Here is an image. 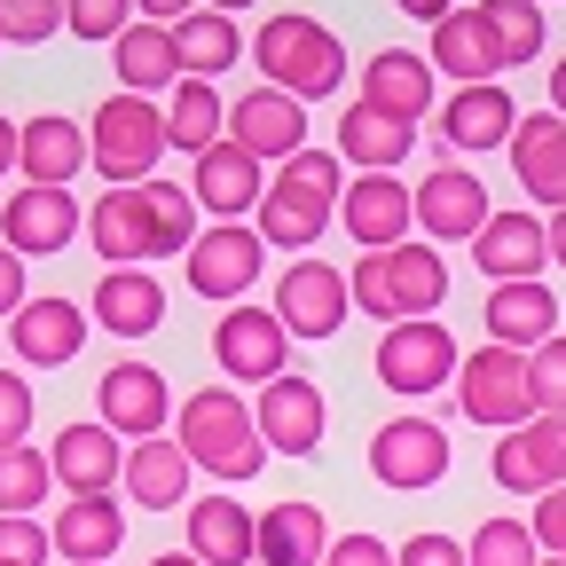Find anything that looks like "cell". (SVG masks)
<instances>
[{
	"label": "cell",
	"instance_id": "obj_43",
	"mask_svg": "<svg viewBox=\"0 0 566 566\" xmlns=\"http://www.w3.org/2000/svg\"><path fill=\"white\" fill-rule=\"evenodd\" d=\"M527 401L535 417H566V331L527 354Z\"/></svg>",
	"mask_w": 566,
	"mask_h": 566
},
{
	"label": "cell",
	"instance_id": "obj_3",
	"mask_svg": "<svg viewBox=\"0 0 566 566\" xmlns=\"http://www.w3.org/2000/svg\"><path fill=\"white\" fill-rule=\"evenodd\" d=\"M252 63H260V80L283 87L292 103H315V95H338V87H346V48H338V32L315 24V17H300V9H283V17L260 24Z\"/></svg>",
	"mask_w": 566,
	"mask_h": 566
},
{
	"label": "cell",
	"instance_id": "obj_21",
	"mask_svg": "<svg viewBox=\"0 0 566 566\" xmlns=\"http://www.w3.org/2000/svg\"><path fill=\"white\" fill-rule=\"evenodd\" d=\"M409 150H417V118H401V111H386V103H370V95L346 103V118H338V158H354L363 174H394Z\"/></svg>",
	"mask_w": 566,
	"mask_h": 566
},
{
	"label": "cell",
	"instance_id": "obj_54",
	"mask_svg": "<svg viewBox=\"0 0 566 566\" xmlns=\"http://www.w3.org/2000/svg\"><path fill=\"white\" fill-rule=\"evenodd\" d=\"M394 9H401V17H417V24H441L457 0H394Z\"/></svg>",
	"mask_w": 566,
	"mask_h": 566
},
{
	"label": "cell",
	"instance_id": "obj_19",
	"mask_svg": "<svg viewBox=\"0 0 566 566\" xmlns=\"http://www.w3.org/2000/svg\"><path fill=\"white\" fill-rule=\"evenodd\" d=\"M17 166H24L32 189H71L87 174V126L63 118V111H32L17 126Z\"/></svg>",
	"mask_w": 566,
	"mask_h": 566
},
{
	"label": "cell",
	"instance_id": "obj_44",
	"mask_svg": "<svg viewBox=\"0 0 566 566\" xmlns=\"http://www.w3.org/2000/svg\"><path fill=\"white\" fill-rule=\"evenodd\" d=\"M275 181H292V189H307V197L338 205V197H346V158H338V150H315V142H307L300 158H283V174H275Z\"/></svg>",
	"mask_w": 566,
	"mask_h": 566
},
{
	"label": "cell",
	"instance_id": "obj_16",
	"mask_svg": "<svg viewBox=\"0 0 566 566\" xmlns=\"http://www.w3.org/2000/svg\"><path fill=\"white\" fill-rule=\"evenodd\" d=\"M495 480L512 495H543V488H566V417H527L495 441Z\"/></svg>",
	"mask_w": 566,
	"mask_h": 566
},
{
	"label": "cell",
	"instance_id": "obj_30",
	"mask_svg": "<svg viewBox=\"0 0 566 566\" xmlns=\"http://www.w3.org/2000/svg\"><path fill=\"white\" fill-rule=\"evenodd\" d=\"M424 63H433L441 80H457V87H480V80H495V71H504V55H495L480 9H449V17L433 24V48H424Z\"/></svg>",
	"mask_w": 566,
	"mask_h": 566
},
{
	"label": "cell",
	"instance_id": "obj_57",
	"mask_svg": "<svg viewBox=\"0 0 566 566\" xmlns=\"http://www.w3.org/2000/svg\"><path fill=\"white\" fill-rule=\"evenodd\" d=\"M551 111H558V118H566V55H558V63H551Z\"/></svg>",
	"mask_w": 566,
	"mask_h": 566
},
{
	"label": "cell",
	"instance_id": "obj_37",
	"mask_svg": "<svg viewBox=\"0 0 566 566\" xmlns=\"http://www.w3.org/2000/svg\"><path fill=\"white\" fill-rule=\"evenodd\" d=\"M166 32H174V55H181V80H221V71L244 55L237 17H221V9H197V17H181Z\"/></svg>",
	"mask_w": 566,
	"mask_h": 566
},
{
	"label": "cell",
	"instance_id": "obj_11",
	"mask_svg": "<svg viewBox=\"0 0 566 566\" xmlns=\"http://www.w3.org/2000/svg\"><path fill=\"white\" fill-rule=\"evenodd\" d=\"M252 417H260L268 457H315V449H323V424H331L323 386H315V378H300V370L268 378V386H260V401H252Z\"/></svg>",
	"mask_w": 566,
	"mask_h": 566
},
{
	"label": "cell",
	"instance_id": "obj_56",
	"mask_svg": "<svg viewBox=\"0 0 566 566\" xmlns=\"http://www.w3.org/2000/svg\"><path fill=\"white\" fill-rule=\"evenodd\" d=\"M17 166V118H0V174Z\"/></svg>",
	"mask_w": 566,
	"mask_h": 566
},
{
	"label": "cell",
	"instance_id": "obj_34",
	"mask_svg": "<svg viewBox=\"0 0 566 566\" xmlns=\"http://www.w3.org/2000/svg\"><path fill=\"white\" fill-rule=\"evenodd\" d=\"M433 80H441V71L424 63V55H409V48H378V55L363 63V95L386 103V111H401V118H424V111H433Z\"/></svg>",
	"mask_w": 566,
	"mask_h": 566
},
{
	"label": "cell",
	"instance_id": "obj_20",
	"mask_svg": "<svg viewBox=\"0 0 566 566\" xmlns=\"http://www.w3.org/2000/svg\"><path fill=\"white\" fill-rule=\"evenodd\" d=\"M87 346V307L80 300H24L9 315V354L24 370H55Z\"/></svg>",
	"mask_w": 566,
	"mask_h": 566
},
{
	"label": "cell",
	"instance_id": "obj_50",
	"mask_svg": "<svg viewBox=\"0 0 566 566\" xmlns=\"http://www.w3.org/2000/svg\"><path fill=\"white\" fill-rule=\"evenodd\" d=\"M394 566H464V543L457 535H409L394 551Z\"/></svg>",
	"mask_w": 566,
	"mask_h": 566
},
{
	"label": "cell",
	"instance_id": "obj_27",
	"mask_svg": "<svg viewBox=\"0 0 566 566\" xmlns=\"http://www.w3.org/2000/svg\"><path fill=\"white\" fill-rule=\"evenodd\" d=\"M543 260H551V244H543L535 212H488V229L472 237V268L495 283H527V275H543Z\"/></svg>",
	"mask_w": 566,
	"mask_h": 566
},
{
	"label": "cell",
	"instance_id": "obj_7",
	"mask_svg": "<svg viewBox=\"0 0 566 566\" xmlns=\"http://www.w3.org/2000/svg\"><path fill=\"white\" fill-rule=\"evenodd\" d=\"M409 205H417V229H424V244H472L480 229H488V189H480V174L472 166H457V158H441V166H424L417 174V189H409Z\"/></svg>",
	"mask_w": 566,
	"mask_h": 566
},
{
	"label": "cell",
	"instance_id": "obj_24",
	"mask_svg": "<svg viewBox=\"0 0 566 566\" xmlns=\"http://www.w3.org/2000/svg\"><path fill=\"white\" fill-rule=\"evenodd\" d=\"M480 315H488V338H495V346H520V354H535L543 338H558V292H551L543 275L495 283Z\"/></svg>",
	"mask_w": 566,
	"mask_h": 566
},
{
	"label": "cell",
	"instance_id": "obj_49",
	"mask_svg": "<svg viewBox=\"0 0 566 566\" xmlns=\"http://www.w3.org/2000/svg\"><path fill=\"white\" fill-rule=\"evenodd\" d=\"M527 535H535L543 551H558V558H566V488H543V495H535V520H527Z\"/></svg>",
	"mask_w": 566,
	"mask_h": 566
},
{
	"label": "cell",
	"instance_id": "obj_32",
	"mask_svg": "<svg viewBox=\"0 0 566 566\" xmlns=\"http://www.w3.org/2000/svg\"><path fill=\"white\" fill-rule=\"evenodd\" d=\"M323 551H331V520L307 495H283L260 512V566H323Z\"/></svg>",
	"mask_w": 566,
	"mask_h": 566
},
{
	"label": "cell",
	"instance_id": "obj_28",
	"mask_svg": "<svg viewBox=\"0 0 566 566\" xmlns=\"http://www.w3.org/2000/svg\"><path fill=\"white\" fill-rule=\"evenodd\" d=\"M189 449L174 441V433H150V441H134L126 449V495H134V504L142 512H174V504H189Z\"/></svg>",
	"mask_w": 566,
	"mask_h": 566
},
{
	"label": "cell",
	"instance_id": "obj_4",
	"mask_svg": "<svg viewBox=\"0 0 566 566\" xmlns=\"http://www.w3.org/2000/svg\"><path fill=\"white\" fill-rule=\"evenodd\" d=\"M158 150H166V111L150 95H103L95 103V126H87V166L111 181V189H142L158 174Z\"/></svg>",
	"mask_w": 566,
	"mask_h": 566
},
{
	"label": "cell",
	"instance_id": "obj_10",
	"mask_svg": "<svg viewBox=\"0 0 566 566\" xmlns=\"http://www.w3.org/2000/svg\"><path fill=\"white\" fill-rule=\"evenodd\" d=\"M354 315V292H346V268H331V260H292L283 268V283H275V323L292 331V338H331L338 323Z\"/></svg>",
	"mask_w": 566,
	"mask_h": 566
},
{
	"label": "cell",
	"instance_id": "obj_33",
	"mask_svg": "<svg viewBox=\"0 0 566 566\" xmlns=\"http://www.w3.org/2000/svg\"><path fill=\"white\" fill-rule=\"evenodd\" d=\"M111 63H118V87L126 95H174L181 87V55H174L166 24H126L111 40Z\"/></svg>",
	"mask_w": 566,
	"mask_h": 566
},
{
	"label": "cell",
	"instance_id": "obj_60",
	"mask_svg": "<svg viewBox=\"0 0 566 566\" xmlns=\"http://www.w3.org/2000/svg\"><path fill=\"white\" fill-rule=\"evenodd\" d=\"M535 566H566V558H558V551H543V558H535Z\"/></svg>",
	"mask_w": 566,
	"mask_h": 566
},
{
	"label": "cell",
	"instance_id": "obj_55",
	"mask_svg": "<svg viewBox=\"0 0 566 566\" xmlns=\"http://www.w3.org/2000/svg\"><path fill=\"white\" fill-rule=\"evenodd\" d=\"M543 244H551V260L566 268V205H558V212H551V221H543Z\"/></svg>",
	"mask_w": 566,
	"mask_h": 566
},
{
	"label": "cell",
	"instance_id": "obj_42",
	"mask_svg": "<svg viewBox=\"0 0 566 566\" xmlns=\"http://www.w3.org/2000/svg\"><path fill=\"white\" fill-rule=\"evenodd\" d=\"M535 558H543V543L527 535V520H480L472 551H464V566H535Z\"/></svg>",
	"mask_w": 566,
	"mask_h": 566
},
{
	"label": "cell",
	"instance_id": "obj_15",
	"mask_svg": "<svg viewBox=\"0 0 566 566\" xmlns=\"http://www.w3.org/2000/svg\"><path fill=\"white\" fill-rule=\"evenodd\" d=\"M338 221H346V237L363 244V252H394V244H409V221H417L409 181H394V174H354L346 197H338Z\"/></svg>",
	"mask_w": 566,
	"mask_h": 566
},
{
	"label": "cell",
	"instance_id": "obj_35",
	"mask_svg": "<svg viewBox=\"0 0 566 566\" xmlns=\"http://www.w3.org/2000/svg\"><path fill=\"white\" fill-rule=\"evenodd\" d=\"M260 244H283V252H307L331 221H338V205H323V197H307V189H292V181H268V197H260Z\"/></svg>",
	"mask_w": 566,
	"mask_h": 566
},
{
	"label": "cell",
	"instance_id": "obj_6",
	"mask_svg": "<svg viewBox=\"0 0 566 566\" xmlns=\"http://www.w3.org/2000/svg\"><path fill=\"white\" fill-rule=\"evenodd\" d=\"M457 409L472 424H495V433L527 424L535 417V401H527V354L520 346H480L472 363H457Z\"/></svg>",
	"mask_w": 566,
	"mask_h": 566
},
{
	"label": "cell",
	"instance_id": "obj_52",
	"mask_svg": "<svg viewBox=\"0 0 566 566\" xmlns=\"http://www.w3.org/2000/svg\"><path fill=\"white\" fill-rule=\"evenodd\" d=\"M24 307V252L0 244V315H17Z\"/></svg>",
	"mask_w": 566,
	"mask_h": 566
},
{
	"label": "cell",
	"instance_id": "obj_14",
	"mask_svg": "<svg viewBox=\"0 0 566 566\" xmlns=\"http://www.w3.org/2000/svg\"><path fill=\"white\" fill-rule=\"evenodd\" d=\"M80 229H87V212H80V197H71V189H32V181H24L9 205H0V237H9V252H24V260L63 252Z\"/></svg>",
	"mask_w": 566,
	"mask_h": 566
},
{
	"label": "cell",
	"instance_id": "obj_13",
	"mask_svg": "<svg viewBox=\"0 0 566 566\" xmlns=\"http://www.w3.org/2000/svg\"><path fill=\"white\" fill-rule=\"evenodd\" d=\"M370 472L386 480V488H433L441 472H449V433L433 417H386L378 433H370Z\"/></svg>",
	"mask_w": 566,
	"mask_h": 566
},
{
	"label": "cell",
	"instance_id": "obj_25",
	"mask_svg": "<svg viewBox=\"0 0 566 566\" xmlns=\"http://www.w3.org/2000/svg\"><path fill=\"white\" fill-rule=\"evenodd\" d=\"M48 464H55V488H71V495H111V480L126 472V449H118L111 424L95 417V424H63Z\"/></svg>",
	"mask_w": 566,
	"mask_h": 566
},
{
	"label": "cell",
	"instance_id": "obj_31",
	"mask_svg": "<svg viewBox=\"0 0 566 566\" xmlns=\"http://www.w3.org/2000/svg\"><path fill=\"white\" fill-rule=\"evenodd\" d=\"M48 535L71 566H111V551L126 543V512H118V495H71Z\"/></svg>",
	"mask_w": 566,
	"mask_h": 566
},
{
	"label": "cell",
	"instance_id": "obj_53",
	"mask_svg": "<svg viewBox=\"0 0 566 566\" xmlns=\"http://www.w3.org/2000/svg\"><path fill=\"white\" fill-rule=\"evenodd\" d=\"M142 9V24H181V17H197L205 0H134Z\"/></svg>",
	"mask_w": 566,
	"mask_h": 566
},
{
	"label": "cell",
	"instance_id": "obj_23",
	"mask_svg": "<svg viewBox=\"0 0 566 566\" xmlns=\"http://www.w3.org/2000/svg\"><path fill=\"white\" fill-rule=\"evenodd\" d=\"M512 174H520V189L535 197V205H566V118L558 111H535V118H520L512 126Z\"/></svg>",
	"mask_w": 566,
	"mask_h": 566
},
{
	"label": "cell",
	"instance_id": "obj_48",
	"mask_svg": "<svg viewBox=\"0 0 566 566\" xmlns=\"http://www.w3.org/2000/svg\"><path fill=\"white\" fill-rule=\"evenodd\" d=\"M32 441V378L24 370H0V449Z\"/></svg>",
	"mask_w": 566,
	"mask_h": 566
},
{
	"label": "cell",
	"instance_id": "obj_61",
	"mask_svg": "<svg viewBox=\"0 0 566 566\" xmlns=\"http://www.w3.org/2000/svg\"><path fill=\"white\" fill-rule=\"evenodd\" d=\"M0 48H9V32H0Z\"/></svg>",
	"mask_w": 566,
	"mask_h": 566
},
{
	"label": "cell",
	"instance_id": "obj_29",
	"mask_svg": "<svg viewBox=\"0 0 566 566\" xmlns=\"http://www.w3.org/2000/svg\"><path fill=\"white\" fill-rule=\"evenodd\" d=\"M95 323H103L111 338H150V331L166 323V283H158L150 268H111V275L95 283Z\"/></svg>",
	"mask_w": 566,
	"mask_h": 566
},
{
	"label": "cell",
	"instance_id": "obj_22",
	"mask_svg": "<svg viewBox=\"0 0 566 566\" xmlns=\"http://www.w3.org/2000/svg\"><path fill=\"white\" fill-rule=\"evenodd\" d=\"M512 126H520V103L495 87V80H480V87H457L449 103H441V142L464 158H480V150H504L512 142Z\"/></svg>",
	"mask_w": 566,
	"mask_h": 566
},
{
	"label": "cell",
	"instance_id": "obj_51",
	"mask_svg": "<svg viewBox=\"0 0 566 566\" xmlns=\"http://www.w3.org/2000/svg\"><path fill=\"white\" fill-rule=\"evenodd\" d=\"M323 566H394V551H386L378 535H331Z\"/></svg>",
	"mask_w": 566,
	"mask_h": 566
},
{
	"label": "cell",
	"instance_id": "obj_46",
	"mask_svg": "<svg viewBox=\"0 0 566 566\" xmlns=\"http://www.w3.org/2000/svg\"><path fill=\"white\" fill-rule=\"evenodd\" d=\"M134 24V0H63V32L80 40H118Z\"/></svg>",
	"mask_w": 566,
	"mask_h": 566
},
{
	"label": "cell",
	"instance_id": "obj_2",
	"mask_svg": "<svg viewBox=\"0 0 566 566\" xmlns=\"http://www.w3.org/2000/svg\"><path fill=\"white\" fill-rule=\"evenodd\" d=\"M346 292L378 323H409V315H433L449 300V260H441V244H424V237L394 244V252H363L346 268Z\"/></svg>",
	"mask_w": 566,
	"mask_h": 566
},
{
	"label": "cell",
	"instance_id": "obj_9",
	"mask_svg": "<svg viewBox=\"0 0 566 566\" xmlns=\"http://www.w3.org/2000/svg\"><path fill=\"white\" fill-rule=\"evenodd\" d=\"M212 363H221L229 378H244V386H268V378H283L292 370V331L275 323V307H229L221 323H212Z\"/></svg>",
	"mask_w": 566,
	"mask_h": 566
},
{
	"label": "cell",
	"instance_id": "obj_8",
	"mask_svg": "<svg viewBox=\"0 0 566 566\" xmlns=\"http://www.w3.org/2000/svg\"><path fill=\"white\" fill-rule=\"evenodd\" d=\"M260 260H268V244H260V229H244V221H212V229H197V244L181 252V268H189V292L197 300H212V307H237L252 283H260Z\"/></svg>",
	"mask_w": 566,
	"mask_h": 566
},
{
	"label": "cell",
	"instance_id": "obj_5",
	"mask_svg": "<svg viewBox=\"0 0 566 566\" xmlns=\"http://www.w3.org/2000/svg\"><path fill=\"white\" fill-rule=\"evenodd\" d=\"M457 363H464V354H457V338L433 315L386 323V338H378V378H386V394H409V401L457 386Z\"/></svg>",
	"mask_w": 566,
	"mask_h": 566
},
{
	"label": "cell",
	"instance_id": "obj_36",
	"mask_svg": "<svg viewBox=\"0 0 566 566\" xmlns=\"http://www.w3.org/2000/svg\"><path fill=\"white\" fill-rule=\"evenodd\" d=\"M87 237H95V252H103L111 268H142V260H150V212H142V189H111V197H95Z\"/></svg>",
	"mask_w": 566,
	"mask_h": 566
},
{
	"label": "cell",
	"instance_id": "obj_47",
	"mask_svg": "<svg viewBox=\"0 0 566 566\" xmlns=\"http://www.w3.org/2000/svg\"><path fill=\"white\" fill-rule=\"evenodd\" d=\"M48 551H55V535L40 527V512L0 520V566H48Z\"/></svg>",
	"mask_w": 566,
	"mask_h": 566
},
{
	"label": "cell",
	"instance_id": "obj_26",
	"mask_svg": "<svg viewBox=\"0 0 566 566\" xmlns=\"http://www.w3.org/2000/svg\"><path fill=\"white\" fill-rule=\"evenodd\" d=\"M189 558L252 566L260 558V512H244L237 495H197V504H189Z\"/></svg>",
	"mask_w": 566,
	"mask_h": 566
},
{
	"label": "cell",
	"instance_id": "obj_18",
	"mask_svg": "<svg viewBox=\"0 0 566 566\" xmlns=\"http://www.w3.org/2000/svg\"><path fill=\"white\" fill-rule=\"evenodd\" d=\"M95 409H103L111 433L150 441V433H166V417H174V386H166L150 363H111L103 386H95Z\"/></svg>",
	"mask_w": 566,
	"mask_h": 566
},
{
	"label": "cell",
	"instance_id": "obj_17",
	"mask_svg": "<svg viewBox=\"0 0 566 566\" xmlns=\"http://www.w3.org/2000/svg\"><path fill=\"white\" fill-rule=\"evenodd\" d=\"M189 197L212 212V221H244V212H260V197H268V166L221 134V142L189 166Z\"/></svg>",
	"mask_w": 566,
	"mask_h": 566
},
{
	"label": "cell",
	"instance_id": "obj_38",
	"mask_svg": "<svg viewBox=\"0 0 566 566\" xmlns=\"http://www.w3.org/2000/svg\"><path fill=\"white\" fill-rule=\"evenodd\" d=\"M212 142H221V87H212V80H181L166 95V150L205 158Z\"/></svg>",
	"mask_w": 566,
	"mask_h": 566
},
{
	"label": "cell",
	"instance_id": "obj_45",
	"mask_svg": "<svg viewBox=\"0 0 566 566\" xmlns=\"http://www.w3.org/2000/svg\"><path fill=\"white\" fill-rule=\"evenodd\" d=\"M0 32H9L17 48H40L63 32V0H0Z\"/></svg>",
	"mask_w": 566,
	"mask_h": 566
},
{
	"label": "cell",
	"instance_id": "obj_39",
	"mask_svg": "<svg viewBox=\"0 0 566 566\" xmlns=\"http://www.w3.org/2000/svg\"><path fill=\"white\" fill-rule=\"evenodd\" d=\"M472 9L488 17V40H495V55H504V71H520V63L543 55V40H551L543 0H472Z\"/></svg>",
	"mask_w": 566,
	"mask_h": 566
},
{
	"label": "cell",
	"instance_id": "obj_1",
	"mask_svg": "<svg viewBox=\"0 0 566 566\" xmlns=\"http://www.w3.org/2000/svg\"><path fill=\"white\" fill-rule=\"evenodd\" d=\"M174 417H181V424H174V441L189 449V464H197V472H212L221 488H237V480H252V472L268 464L260 417H252V401H244V394H229V386H197Z\"/></svg>",
	"mask_w": 566,
	"mask_h": 566
},
{
	"label": "cell",
	"instance_id": "obj_41",
	"mask_svg": "<svg viewBox=\"0 0 566 566\" xmlns=\"http://www.w3.org/2000/svg\"><path fill=\"white\" fill-rule=\"evenodd\" d=\"M48 488H55L48 449H32V441L0 449V520H24V512H40V504H48Z\"/></svg>",
	"mask_w": 566,
	"mask_h": 566
},
{
	"label": "cell",
	"instance_id": "obj_12",
	"mask_svg": "<svg viewBox=\"0 0 566 566\" xmlns=\"http://www.w3.org/2000/svg\"><path fill=\"white\" fill-rule=\"evenodd\" d=\"M229 142L237 150H252L260 166H283L307 150V103H292L283 87H252L229 103Z\"/></svg>",
	"mask_w": 566,
	"mask_h": 566
},
{
	"label": "cell",
	"instance_id": "obj_40",
	"mask_svg": "<svg viewBox=\"0 0 566 566\" xmlns=\"http://www.w3.org/2000/svg\"><path fill=\"white\" fill-rule=\"evenodd\" d=\"M142 212H150V252L166 260V252H189L197 244V197L181 189V181H142Z\"/></svg>",
	"mask_w": 566,
	"mask_h": 566
},
{
	"label": "cell",
	"instance_id": "obj_58",
	"mask_svg": "<svg viewBox=\"0 0 566 566\" xmlns=\"http://www.w3.org/2000/svg\"><path fill=\"white\" fill-rule=\"evenodd\" d=\"M150 566H205V558H189V551H158Z\"/></svg>",
	"mask_w": 566,
	"mask_h": 566
},
{
	"label": "cell",
	"instance_id": "obj_59",
	"mask_svg": "<svg viewBox=\"0 0 566 566\" xmlns=\"http://www.w3.org/2000/svg\"><path fill=\"white\" fill-rule=\"evenodd\" d=\"M205 9H221V17H237V9H252V0H205Z\"/></svg>",
	"mask_w": 566,
	"mask_h": 566
}]
</instances>
